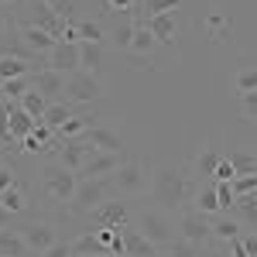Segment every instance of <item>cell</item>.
Here are the masks:
<instances>
[{
    "instance_id": "obj_1",
    "label": "cell",
    "mask_w": 257,
    "mask_h": 257,
    "mask_svg": "<svg viewBox=\"0 0 257 257\" xmlns=\"http://www.w3.org/2000/svg\"><path fill=\"white\" fill-rule=\"evenodd\" d=\"M151 196L155 202H161V209H185V196H189V185H185V175L178 168H158V175L151 178Z\"/></svg>"
},
{
    "instance_id": "obj_2",
    "label": "cell",
    "mask_w": 257,
    "mask_h": 257,
    "mask_svg": "<svg viewBox=\"0 0 257 257\" xmlns=\"http://www.w3.org/2000/svg\"><path fill=\"white\" fill-rule=\"evenodd\" d=\"M151 165L144 158H131L123 161L117 172L110 175V185H113V192H123V196H138V192H148L151 189Z\"/></svg>"
},
{
    "instance_id": "obj_3",
    "label": "cell",
    "mask_w": 257,
    "mask_h": 257,
    "mask_svg": "<svg viewBox=\"0 0 257 257\" xmlns=\"http://www.w3.org/2000/svg\"><path fill=\"white\" fill-rule=\"evenodd\" d=\"M110 192H113L110 178H86V182H79L76 196L69 199V213L72 216H93L99 206L110 199Z\"/></svg>"
},
{
    "instance_id": "obj_4",
    "label": "cell",
    "mask_w": 257,
    "mask_h": 257,
    "mask_svg": "<svg viewBox=\"0 0 257 257\" xmlns=\"http://www.w3.org/2000/svg\"><path fill=\"white\" fill-rule=\"evenodd\" d=\"M138 230L158 247L161 254H165L168 243L175 240V223L168 219V213H158V209H144V213L138 216Z\"/></svg>"
},
{
    "instance_id": "obj_5",
    "label": "cell",
    "mask_w": 257,
    "mask_h": 257,
    "mask_svg": "<svg viewBox=\"0 0 257 257\" xmlns=\"http://www.w3.org/2000/svg\"><path fill=\"white\" fill-rule=\"evenodd\" d=\"M41 178H45L48 196L59 199V202H69V199L76 196V189H79V178H76V172H69L65 165H59V161H52V165L41 172Z\"/></svg>"
},
{
    "instance_id": "obj_6",
    "label": "cell",
    "mask_w": 257,
    "mask_h": 257,
    "mask_svg": "<svg viewBox=\"0 0 257 257\" xmlns=\"http://www.w3.org/2000/svg\"><path fill=\"white\" fill-rule=\"evenodd\" d=\"M55 151H59V165H65V168H69V172H79L82 165H86V158H93V155H99L96 148H93V144H89V138H86V134H82V138H69V141H59V148H55Z\"/></svg>"
},
{
    "instance_id": "obj_7",
    "label": "cell",
    "mask_w": 257,
    "mask_h": 257,
    "mask_svg": "<svg viewBox=\"0 0 257 257\" xmlns=\"http://www.w3.org/2000/svg\"><path fill=\"white\" fill-rule=\"evenodd\" d=\"M45 69H52V72H62V76H76V72H82L79 45L59 41V45H55V48L45 55Z\"/></svg>"
},
{
    "instance_id": "obj_8",
    "label": "cell",
    "mask_w": 257,
    "mask_h": 257,
    "mask_svg": "<svg viewBox=\"0 0 257 257\" xmlns=\"http://www.w3.org/2000/svg\"><path fill=\"white\" fill-rule=\"evenodd\" d=\"M18 233L24 237V243H28L35 254H45L48 247H55V243H59L55 226H52V223H45V219H28V223H21Z\"/></svg>"
},
{
    "instance_id": "obj_9",
    "label": "cell",
    "mask_w": 257,
    "mask_h": 257,
    "mask_svg": "<svg viewBox=\"0 0 257 257\" xmlns=\"http://www.w3.org/2000/svg\"><path fill=\"white\" fill-rule=\"evenodd\" d=\"M96 96H103V86H99V76L93 72H76V76H69L65 82V99L69 103H93Z\"/></svg>"
},
{
    "instance_id": "obj_10",
    "label": "cell",
    "mask_w": 257,
    "mask_h": 257,
    "mask_svg": "<svg viewBox=\"0 0 257 257\" xmlns=\"http://www.w3.org/2000/svg\"><path fill=\"white\" fill-rule=\"evenodd\" d=\"M178 230H182V237L192 240V243H206V240L213 237V216L196 213V209H182L178 213Z\"/></svg>"
},
{
    "instance_id": "obj_11",
    "label": "cell",
    "mask_w": 257,
    "mask_h": 257,
    "mask_svg": "<svg viewBox=\"0 0 257 257\" xmlns=\"http://www.w3.org/2000/svg\"><path fill=\"white\" fill-rule=\"evenodd\" d=\"M123 161H127L123 155H103V151H99L93 158H86V165L76 172V178H79V182H86V178H110Z\"/></svg>"
},
{
    "instance_id": "obj_12",
    "label": "cell",
    "mask_w": 257,
    "mask_h": 257,
    "mask_svg": "<svg viewBox=\"0 0 257 257\" xmlns=\"http://www.w3.org/2000/svg\"><path fill=\"white\" fill-rule=\"evenodd\" d=\"M28 11H31V21H28V24H38V28H45L55 41H62L65 24L59 21V14L52 11V4H48V0H28Z\"/></svg>"
},
{
    "instance_id": "obj_13",
    "label": "cell",
    "mask_w": 257,
    "mask_h": 257,
    "mask_svg": "<svg viewBox=\"0 0 257 257\" xmlns=\"http://www.w3.org/2000/svg\"><path fill=\"white\" fill-rule=\"evenodd\" d=\"M18 35H21V41H24V45H28L38 59H45V55L59 45V41L52 38L45 28H38V24H18Z\"/></svg>"
},
{
    "instance_id": "obj_14",
    "label": "cell",
    "mask_w": 257,
    "mask_h": 257,
    "mask_svg": "<svg viewBox=\"0 0 257 257\" xmlns=\"http://www.w3.org/2000/svg\"><path fill=\"white\" fill-rule=\"evenodd\" d=\"M144 28L158 38V45H175V41H178L175 11H168V14H155V18H144Z\"/></svg>"
},
{
    "instance_id": "obj_15",
    "label": "cell",
    "mask_w": 257,
    "mask_h": 257,
    "mask_svg": "<svg viewBox=\"0 0 257 257\" xmlns=\"http://www.w3.org/2000/svg\"><path fill=\"white\" fill-rule=\"evenodd\" d=\"M4 103H7V117H11V134H14V141L21 144V141L28 138V134H31V131H35V127L41 123V120L31 117V113L21 106L18 99H4Z\"/></svg>"
},
{
    "instance_id": "obj_16",
    "label": "cell",
    "mask_w": 257,
    "mask_h": 257,
    "mask_svg": "<svg viewBox=\"0 0 257 257\" xmlns=\"http://www.w3.org/2000/svg\"><path fill=\"white\" fill-rule=\"evenodd\" d=\"M89 144L96 148V151H103V155H127V144H123V138H120L117 131H110V127H103V123H96L89 134Z\"/></svg>"
},
{
    "instance_id": "obj_17",
    "label": "cell",
    "mask_w": 257,
    "mask_h": 257,
    "mask_svg": "<svg viewBox=\"0 0 257 257\" xmlns=\"http://www.w3.org/2000/svg\"><path fill=\"white\" fill-rule=\"evenodd\" d=\"M120 233H123V247H127V257H161V250L151 243V240L141 233L138 226H120Z\"/></svg>"
},
{
    "instance_id": "obj_18",
    "label": "cell",
    "mask_w": 257,
    "mask_h": 257,
    "mask_svg": "<svg viewBox=\"0 0 257 257\" xmlns=\"http://www.w3.org/2000/svg\"><path fill=\"white\" fill-rule=\"evenodd\" d=\"M59 148V138H55V131L48 127V123H38L28 138L21 141V151H28V155H38V151H55Z\"/></svg>"
},
{
    "instance_id": "obj_19",
    "label": "cell",
    "mask_w": 257,
    "mask_h": 257,
    "mask_svg": "<svg viewBox=\"0 0 257 257\" xmlns=\"http://www.w3.org/2000/svg\"><path fill=\"white\" fill-rule=\"evenodd\" d=\"M65 82H69V76L52 72V69H41V72H35V89H38L41 96H48L52 103H55V96H65Z\"/></svg>"
},
{
    "instance_id": "obj_20",
    "label": "cell",
    "mask_w": 257,
    "mask_h": 257,
    "mask_svg": "<svg viewBox=\"0 0 257 257\" xmlns=\"http://www.w3.org/2000/svg\"><path fill=\"white\" fill-rule=\"evenodd\" d=\"M93 223H96V226H123V223H127V206L106 199L96 213H93Z\"/></svg>"
},
{
    "instance_id": "obj_21",
    "label": "cell",
    "mask_w": 257,
    "mask_h": 257,
    "mask_svg": "<svg viewBox=\"0 0 257 257\" xmlns=\"http://www.w3.org/2000/svg\"><path fill=\"white\" fill-rule=\"evenodd\" d=\"M41 72L35 62H24V59H14V55H0V82L7 79H18V76H35Z\"/></svg>"
},
{
    "instance_id": "obj_22",
    "label": "cell",
    "mask_w": 257,
    "mask_h": 257,
    "mask_svg": "<svg viewBox=\"0 0 257 257\" xmlns=\"http://www.w3.org/2000/svg\"><path fill=\"white\" fill-rule=\"evenodd\" d=\"M79 62H82V72L99 76L103 72V62H106L103 45H96V41H79Z\"/></svg>"
},
{
    "instance_id": "obj_23",
    "label": "cell",
    "mask_w": 257,
    "mask_h": 257,
    "mask_svg": "<svg viewBox=\"0 0 257 257\" xmlns=\"http://www.w3.org/2000/svg\"><path fill=\"white\" fill-rule=\"evenodd\" d=\"M93 120H96L93 113H76L72 120H65V123H62L59 131H55V138H59V141H69V138H82V134H89V131L96 127Z\"/></svg>"
},
{
    "instance_id": "obj_24",
    "label": "cell",
    "mask_w": 257,
    "mask_h": 257,
    "mask_svg": "<svg viewBox=\"0 0 257 257\" xmlns=\"http://www.w3.org/2000/svg\"><path fill=\"white\" fill-rule=\"evenodd\" d=\"M35 250L24 243L18 230H0V257H31Z\"/></svg>"
},
{
    "instance_id": "obj_25",
    "label": "cell",
    "mask_w": 257,
    "mask_h": 257,
    "mask_svg": "<svg viewBox=\"0 0 257 257\" xmlns=\"http://www.w3.org/2000/svg\"><path fill=\"white\" fill-rule=\"evenodd\" d=\"M69 247H72V257H110V250L99 243L96 233H82V237H76Z\"/></svg>"
},
{
    "instance_id": "obj_26",
    "label": "cell",
    "mask_w": 257,
    "mask_h": 257,
    "mask_svg": "<svg viewBox=\"0 0 257 257\" xmlns=\"http://www.w3.org/2000/svg\"><path fill=\"white\" fill-rule=\"evenodd\" d=\"M155 48H158V38H155V35H151L144 24H138V31H134V41H131V55H134V59H141V62H148Z\"/></svg>"
},
{
    "instance_id": "obj_27",
    "label": "cell",
    "mask_w": 257,
    "mask_h": 257,
    "mask_svg": "<svg viewBox=\"0 0 257 257\" xmlns=\"http://www.w3.org/2000/svg\"><path fill=\"white\" fill-rule=\"evenodd\" d=\"M76 113H79V110H76V103L59 99V103H52V106H48V113H45V120H41V123H48L52 131H59L62 123H65V120H72Z\"/></svg>"
},
{
    "instance_id": "obj_28",
    "label": "cell",
    "mask_w": 257,
    "mask_h": 257,
    "mask_svg": "<svg viewBox=\"0 0 257 257\" xmlns=\"http://www.w3.org/2000/svg\"><path fill=\"white\" fill-rule=\"evenodd\" d=\"M196 213H206V216H219V199H216V185H202L196 192V202H192Z\"/></svg>"
},
{
    "instance_id": "obj_29",
    "label": "cell",
    "mask_w": 257,
    "mask_h": 257,
    "mask_svg": "<svg viewBox=\"0 0 257 257\" xmlns=\"http://www.w3.org/2000/svg\"><path fill=\"white\" fill-rule=\"evenodd\" d=\"M18 103H21V106H24V110H28V113H31L35 120H45V113H48V106H52V99H48V96H41L38 89L24 93V96H21Z\"/></svg>"
},
{
    "instance_id": "obj_30",
    "label": "cell",
    "mask_w": 257,
    "mask_h": 257,
    "mask_svg": "<svg viewBox=\"0 0 257 257\" xmlns=\"http://www.w3.org/2000/svg\"><path fill=\"white\" fill-rule=\"evenodd\" d=\"M35 89V76H18V79H7L0 82V96L4 99H21L24 93Z\"/></svg>"
},
{
    "instance_id": "obj_31",
    "label": "cell",
    "mask_w": 257,
    "mask_h": 257,
    "mask_svg": "<svg viewBox=\"0 0 257 257\" xmlns=\"http://www.w3.org/2000/svg\"><path fill=\"white\" fill-rule=\"evenodd\" d=\"M213 237H219V240H237L240 237V223L233 216H213Z\"/></svg>"
},
{
    "instance_id": "obj_32",
    "label": "cell",
    "mask_w": 257,
    "mask_h": 257,
    "mask_svg": "<svg viewBox=\"0 0 257 257\" xmlns=\"http://www.w3.org/2000/svg\"><path fill=\"white\" fill-rule=\"evenodd\" d=\"M233 213H237L243 223L257 226V192H250V196H237V206H233Z\"/></svg>"
},
{
    "instance_id": "obj_33",
    "label": "cell",
    "mask_w": 257,
    "mask_h": 257,
    "mask_svg": "<svg viewBox=\"0 0 257 257\" xmlns=\"http://www.w3.org/2000/svg\"><path fill=\"white\" fill-rule=\"evenodd\" d=\"M165 257H202V250H199V243H192V240L178 237L168 243V250H165Z\"/></svg>"
},
{
    "instance_id": "obj_34",
    "label": "cell",
    "mask_w": 257,
    "mask_h": 257,
    "mask_svg": "<svg viewBox=\"0 0 257 257\" xmlns=\"http://www.w3.org/2000/svg\"><path fill=\"white\" fill-rule=\"evenodd\" d=\"M216 199H219V213H233L237 206V192L230 182H216Z\"/></svg>"
},
{
    "instance_id": "obj_35",
    "label": "cell",
    "mask_w": 257,
    "mask_h": 257,
    "mask_svg": "<svg viewBox=\"0 0 257 257\" xmlns=\"http://www.w3.org/2000/svg\"><path fill=\"white\" fill-rule=\"evenodd\" d=\"M230 165H233L237 175H254L257 172V158L254 155H243V151H233V155H230Z\"/></svg>"
},
{
    "instance_id": "obj_36",
    "label": "cell",
    "mask_w": 257,
    "mask_h": 257,
    "mask_svg": "<svg viewBox=\"0 0 257 257\" xmlns=\"http://www.w3.org/2000/svg\"><path fill=\"white\" fill-rule=\"evenodd\" d=\"M216 165H219V155H216V151H213V148H202V155H199V161H196L199 175L213 178V175H216Z\"/></svg>"
},
{
    "instance_id": "obj_37",
    "label": "cell",
    "mask_w": 257,
    "mask_h": 257,
    "mask_svg": "<svg viewBox=\"0 0 257 257\" xmlns=\"http://www.w3.org/2000/svg\"><path fill=\"white\" fill-rule=\"evenodd\" d=\"M0 206H4L7 213H14V216H18L21 209H24V192H21V185H14V189H7V192L0 196Z\"/></svg>"
},
{
    "instance_id": "obj_38",
    "label": "cell",
    "mask_w": 257,
    "mask_h": 257,
    "mask_svg": "<svg viewBox=\"0 0 257 257\" xmlns=\"http://www.w3.org/2000/svg\"><path fill=\"white\" fill-rule=\"evenodd\" d=\"M134 31H138V24H134V21L127 18L123 24H117V28H113V41H117L120 48H127V52H131V41H134Z\"/></svg>"
},
{
    "instance_id": "obj_39",
    "label": "cell",
    "mask_w": 257,
    "mask_h": 257,
    "mask_svg": "<svg viewBox=\"0 0 257 257\" xmlns=\"http://www.w3.org/2000/svg\"><path fill=\"white\" fill-rule=\"evenodd\" d=\"M76 28H79V41H103V24H99V21H79V24H76Z\"/></svg>"
},
{
    "instance_id": "obj_40",
    "label": "cell",
    "mask_w": 257,
    "mask_h": 257,
    "mask_svg": "<svg viewBox=\"0 0 257 257\" xmlns=\"http://www.w3.org/2000/svg\"><path fill=\"white\" fill-rule=\"evenodd\" d=\"M206 24H209V31H213V38H216V41H226V38H230V21L223 18V14H209V18H206Z\"/></svg>"
},
{
    "instance_id": "obj_41",
    "label": "cell",
    "mask_w": 257,
    "mask_h": 257,
    "mask_svg": "<svg viewBox=\"0 0 257 257\" xmlns=\"http://www.w3.org/2000/svg\"><path fill=\"white\" fill-rule=\"evenodd\" d=\"M178 0H144L141 4V11L148 14V18H155V14H168V11H175Z\"/></svg>"
},
{
    "instance_id": "obj_42",
    "label": "cell",
    "mask_w": 257,
    "mask_h": 257,
    "mask_svg": "<svg viewBox=\"0 0 257 257\" xmlns=\"http://www.w3.org/2000/svg\"><path fill=\"white\" fill-rule=\"evenodd\" d=\"M230 185H233L237 196H250V192H257V172H254V175H237Z\"/></svg>"
},
{
    "instance_id": "obj_43",
    "label": "cell",
    "mask_w": 257,
    "mask_h": 257,
    "mask_svg": "<svg viewBox=\"0 0 257 257\" xmlns=\"http://www.w3.org/2000/svg\"><path fill=\"white\" fill-rule=\"evenodd\" d=\"M257 89V69H243V72H237V93L243 96V93H254Z\"/></svg>"
},
{
    "instance_id": "obj_44",
    "label": "cell",
    "mask_w": 257,
    "mask_h": 257,
    "mask_svg": "<svg viewBox=\"0 0 257 257\" xmlns=\"http://www.w3.org/2000/svg\"><path fill=\"white\" fill-rule=\"evenodd\" d=\"M0 144H18L11 134V117H7V103L0 99Z\"/></svg>"
},
{
    "instance_id": "obj_45",
    "label": "cell",
    "mask_w": 257,
    "mask_h": 257,
    "mask_svg": "<svg viewBox=\"0 0 257 257\" xmlns=\"http://www.w3.org/2000/svg\"><path fill=\"white\" fill-rule=\"evenodd\" d=\"M110 11H120L123 18H134L138 14V0H103Z\"/></svg>"
},
{
    "instance_id": "obj_46",
    "label": "cell",
    "mask_w": 257,
    "mask_h": 257,
    "mask_svg": "<svg viewBox=\"0 0 257 257\" xmlns=\"http://www.w3.org/2000/svg\"><path fill=\"white\" fill-rule=\"evenodd\" d=\"M216 182H233L237 178V172H233V165H230V158H219V165H216Z\"/></svg>"
},
{
    "instance_id": "obj_47",
    "label": "cell",
    "mask_w": 257,
    "mask_h": 257,
    "mask_svg": "<svg viewBox=\"0 0 257 257\" xmlns=\"http://www.w3.org/2000/svg\"><path fill=\"white\" fill-rule=\"evenodd\" d=\"M18 182H14V168L11 165H0V196L7 192V189H14Z\"/></svg>"
},
{
    "instance_id": "obj_48",
    "label": "cell",
    "mask_w": 257,
    "mask_h": 257,
    "mask_svg": "<svg viewBox=\"0 0 257 257\" xmlns=\"http://www.w3.org/2000/svg\"><path fill=\"white\" fill-rule=\"evenodd\" d=\"M41 257H72V247H69V243H55V247H48V250H45V254Z\"/></svg>"
},
{
    "instance_id": "obj_49",
    "label": "cell",
    "mask_w": 257,
    "mask_h": 257,
    "mask_svg": "<svg viewBox=\"0 0 257 257\" xmlns=\"http://www.w3.org/2000/svg\"><path fill=\"white\" fill-rule=\"evenodd\" d=\"M240 106H243V113H254L257 110V89L254 93H243V96H240Z\"/></svg>"
},
{
    "instance_id": "obj_50",
    "label": "cell",
    "mask_w": 257,
    "mask_h": 257,
    "mask_svg": "<svg viewBox=\"0 0 257 257\" xmlns=\"http://www.w3.org/2000/svg\"><path fill=\"white\" fill-rule=\"evenodd\" d=\"M11 28H14V21H11V14H4V11H0V41H4V35H7Z\"/></svg>"
},
{
    "instance_id": "obj_51",
    "label": "cell",
    "mask_w": 257,
    "mask_h": 257,
    "mask_svg": "<svg viewBox=\"0 0 257 257\" xmlns=\"http://www.w3.org/2000/svg\"><path fill=\"white\" fill-rule=\"evenodd\" d=\"M230 250H233V257H250V254H247V247H243V240H230Z\"/></svg>"
},
{
    "instance_id": "obj_52",
    "label": "cell",
    "mask_w": 257,
    "mask_h": 257,
    "mask_svg": "<svg viewBox=\"0 0 257 257\" xmlns=\"http://www.w3.org/2000/svg\"><path fill=\"white\" fill-rule=\"evenodd\" d=\"M240 240H243L247 254H250V257H257V233H250V237H240Z\"/></svg>"
},
{
    "instance_id": "obj_53",
    "label": "cell",
    "mask_w": 257,
    "mask_h": 257,
    "mask_svg": "<svg viewBox=\"0 0 257 257\" xmlns=\"http://www.w3.org/2000/svg\"><path fill=\"white\" fill-rule=\"evenodd\" d=\"M11 219H14V213H7V209L0 206V230H11Z\"/></svg>"
},
{
    "instance_id": "obj_54",
    "label": "cell",
    "mask_w": 257,
    "mask_h": 257,
    "mask_svg": "<svg viewBox=\"0 0 257 257\" xmlns=\"http://www.w3.org/2000/svg\"><path fill=\"white\" fill-rule=\"evenodd\" d=\"M4 4H11V0H0V7H4Z\"/></svg>"
},
{
    "instance_id": "obj_55",
    "label": "cell",
    "mask_w": 257,
    "mask_h": 257,
    "mask_svg": "<svg viewBox=\"0 0 257 257\" xmlns=\"http://www.w3.org/2000/svg\"><path fill=\"white\" fill-rule=\"evenodd\" d=\"M0 165H4V155H0Z\"/></svg>"
}]
</instances>
